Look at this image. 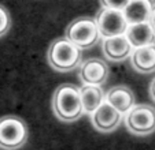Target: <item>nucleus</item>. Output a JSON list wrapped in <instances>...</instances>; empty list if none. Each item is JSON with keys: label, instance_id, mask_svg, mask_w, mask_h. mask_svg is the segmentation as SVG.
Masks as SVG:
<instances>
[{"label": "nucleus", "instance_id": "obj_4", "mask_svg": "<svg viewBox=\"0 0 155 150\" xmlns=\"http://www.w3.org/2000/svg\"><path fill=\"white\" fill-rule=\"evenodd\" d=\"M64 37L69 38L81 49L92 48L99 41L100 33L96 20L91 17H80L73 19L64 30Z\"/></svg>", "mask_w": 155, "mask_h": 150}, {"label": "nucleus", "instance_id": "obj_10", "mask_svg": "<svg viewBox=\"0 0 155 150\" xmlns=\"http://www.w3.org/2000/svg\"><path fill=\"white\" fill-rule=\"evenodd\" d=\"M106 101L125 115L128 111H130L135 107V94L130 87L125 86V85H117L107 92Z\"/></svg>", "mask_w": 155, "mask_h": 150}, {"label": "nucleus", "instance_id": "obj_18", "mask_svg": "<svg viewBox=\"0 0 155 150\" xmlns=\"http://www.w3.org/2000/svg\"><path fill=\"white\" fill-rule=\"evenodd\" d=\"M148 22L151 23L152 29H154V32H155V6H154V8H152V12H151V18H150V20H148Z\"/></svg>", "mask_w": 155, "mask_h": 150}, {"label": "nucleus", "instance_id": "obj_14", "mask_svg": "<svg viewBox=\"0 0 155 150\" xmlns=\"http://www.w3.org/2000/svg\"><path fill=\"white\" fill-rule=\"evenodd\" d=\"M84 113H94L103 102L106 101V94L103 89L97 85H82L80 87Z\"/></svg>", "mask_w": 155, "mask_h": 150}, {"label": "nucleus", "instance_id": "obj_11", "mask_svg": "<svg viewBox=\"0 0 155 150\" xmlns=\"http://www.w3.org/2000/svg\"><path fill=\"white\" fill-rule=\"evenodd\" d=\"M132 67L140 74H151L155 71V44L136 48L130 55Z\"/></svg>", "mask_w": 155, "mask_h": 150}, {"label": "nucleus", "instance_id": "obj_12", "mask_svg": "<svg viewBox=\"0 0 155 150\" xmlns=\"http://www.w3.org/2000/svg\"><path fill=\"white\" fill-rule=\"evenodd\" d=\"M125 36L128 37L129 42L132 44L133 48H140V46L155 44V32L150 22L129 25Z\"/></svg>", "mask_w": 155, "mask_h": 150}, {"label": "nucleus", "instance_id": "obj_15", "mask_svg": "<svg viewBox=\"0 0 155 150\" xmlns=\"http://www.w3.org/2000/svg\"><path fill=\"white\" fill-rule=\"evenodd\" d=\"M11 29V15L8 10L0 4V37H3Z\"/></svg>", "mask_w": 155, "mask_h": 150}, {"label": "nucleus", "instance_id": "obj_16", "mask_svg": "<svg viewBox=\"0 0 155 150\" xmlns=\"http://www.w3.org/2000/svg\"><path fill=\"white\" fill-rule=\"evenodd\" d=\"M102 7L104 8H114V10H124L130 0H99Z\"/></svg>", "mask_w": 155, "mask_h": 150}, {"label": "nucleus", "instance_id": "obj_9", "mask_svg": "<svg viewBox=\"0 0 155 150\" xmlns=\"http://www.w3.org/2000/svg\"><path fill=\"white\" fill-rule=\"evenodd\" d=\"M132 44L125 34L104 38L102 42V52L106 59L111 61H122L132 55Z\"/></svg>", "mask_w": 155, "mask_h": 150}, {"label": "nucleus", "instance_id": "obj_3", "mask_svg": "<svg viewBox=\"0 0 155 150\" xmlns=\"http://www.w3.org/2000/svg\"><path fill=\"white\" fill-rule=\"evenodd\" d=\"M29 128L24 119L15 115L0 117V149L17 150L28 141Z\"/></svg>", "mask_w": 155, "mask_h": 150}, {"label": "nucleus", "instance_id": "obj_8", "mask_svg": "<svg viewBox=\"0 0 155 150\" xmlns=\"http://www.w3.org/2000/svg\"><path fill=\"white\" fill-rule=\"evenodd\" d=\"M91 120L94 127L100 133H113L117 130L121 121L124 120V113L117 111L113 105L104 101L94 113L91 115Z\"/></svg>", "mask_w": 155, "mask_h": 150}, {"label": "nucleus", "instance_id": "obj_2", "mask_svg": "<svg viewBox=\"0 0 155 150\" xmlns=\"http://www.w3.org/2000/svg\"><path fill=\"white\" fill-rule=\"evenodd\" d=\"M47 60L55 71L69 72L82 63V49L66 37L56 38L48 46Z\"/></svg>", "mask_w": 155, "mask_h": 150}, {"label": "nucleus", "instance_id": "obj_13", "mask_svg": "<svg viewBox=\"0 0 155 150\" xmlns=\"http://www.w3.org/2000/svg\"><path fill=\"white\" fill-rule=\"evenodd\" d=\"M152 8L154 6L151 0H130L122 11L128 23L133 25V23L148 22L151 18Z\"/></svg>", "mask_w": 155, "mask_h": 150}, {"label": "nucleus", "instance_id": "obj_17", "mask_svg": "<svg viewBox=\"0 0 155 150\" xmlns=\"http://www.w3.org/2000/svg\"><path fill=\"white\" fill-rule=\"evenodd\" d=\"M150 95H151V98L155 101V78L150 83Z\"/></svg>", "mask_w": 155, "mask_h": 150}, {"label": "nucleus", "instance_id": "obj_7", "mask_svg": "<svg viewBox=\"0 0 155 150\" xmlns=\"http://www.w3.org/2000/svg\"><path fill=\"white\" fill-rule=\"evenodd\" d=\"M108 75H110V68L107 63L99 58L87 59L78 67V78L84 85L102 86L106 83Z\"/></svg>", "mask_w": 155, "mask_h": 150}, {"label": "nucleus", "instance_id": "obj_6", "mask_svg": "<svg viewBox=\"0 0 155 150\" xmlns=\"http://www.w3.org/2000/svg\"><path fill=\"white\" fill-rule=\"evenodd\" d=\"M95 20H96L100 36L104 38L125 34L129 26L122 10L104 8V7H102V10L96 14Z\"/></svg>", "mask_w": 155, "mask_h": 150}, {"label": "nucleus", "instance_id": "obj_1", "mask_svg": "<svg viewBox=\"0 0 155 150\" xmlns=\"http://www.w3.org/2000/svg\"><path fill=\"white\" fill-rule=\"evenodd\" d=\"M52 111L58 120L73 123L84 115L80 87L73 83H62L52 94Z\"/></svg>", "mask_w": 155, "mask_h": 150}, {"label": "nucleus", "instance_id": "obj_5", "mask_svg": "<svg viewBox=\"0 0 155 150\" xmlns=\"http://www.w3.org/2000/svg\"><path fill=\"white\" fill-rule=\"evenodd\" d=\"M125 126L135 135H148L155 131V108L150 104H137L124 116Z\"/></svg>", "mask_w": 155, "mask_h": 150}]
</instances>
